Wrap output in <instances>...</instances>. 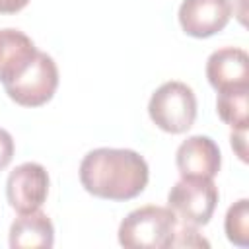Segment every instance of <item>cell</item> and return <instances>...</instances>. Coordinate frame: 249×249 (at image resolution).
Here are the masks:
<instances>
[{
    "mask_svg": "<svg viewBox=\"0 0 249 249\" xmlns=\"http://www.w3.org/2000/svg\"><path fill=\"white\" fill-rule=\"evenodd\" d=\"M148 179L146 160L128 148H95L80 163L82 187L105 200H130L146 189Z\"/></svg>",
    "mask_w": 249,
    "mask_h": 249,
    "instance_id": "6da1fadb",
    "label": "cell"
},
{
    "mask_svg": "<svg viewBox=\"0 0 249 249\" xmlns=\"http://www.w3.org/2000/svg\"><path fill=\"white\" fill-rule=\"evenodd\" d=\"M179 218L169 206L146 204L126 214L119 226V243L128 249L171 247Z\"/></svg>",
    "mask_w": 249,
    "mask_h": 249,
    "instance_id": "7a4b0ae2",
    "label": "cell"
},
{
    "mask_svg": "<svg viewBox=\"0 0 249 249\" xmlns=\"http://www.w3.org/2000/svg\"><path fill=\"white\" fill-rule=\"evenodd\" d=\"M148 115L163 132L183 134L196 119V97L187 84L177 80L165 82L152 93Z\"/></svg>",
    "mask_w": 249,
    "mask_h": 249,
    "instance_id": "3957f363",
    "label": "cell"
},
{
    "mask_svg": "<svg viewBox=\"0 0 249 249\" xmlns=\"http://www.w3.org/2000/svg\"><path fill=\"white\" fill-rule=\"evenodd\" d=\"M58 86L56 62L47 54L37 51L29 66L10 84L4 86L8 97L21 107H41L53 99Z\"/></svg>",
    "mask_w": 249,
    "mask_h": 249,
    "instance_id": "277c9868",
    "label": "cell"
},
{
    "mask_svg": "<svg viewBox=\"0 0 249 249\" xmlns=\"http://www.w3.org/2000/svg\"><path fill=\"white\" fill-rule=\"evenodd\" d=\"M218 204V187L212 179H183L177 181L169 195L167 206L187 224L206 226Z\"/></svg>",
    "mask_w": 249,
    "mask_h": 249,
    "instance_id": "5b68a950",
    "label": "cell"
},
{
    "mask_svg": "<svg viewBox=\"0 0 249 249\" xmlns=\"http://www.w3.org/2000/svg\"><path fill=\"white\" fill-rule=\"evenodd\" d=\"M49 195V173L41 163L25 161L10 171L6 181L8 204L18 214L39 210Z\"/></svg>",
    "mask_w": 249,
    "mask_h": 249,
    "instance_id": "8992f818",
    "label": "cell"
},
{
    "mask_svg": "<svg viewBox=\"0 0 249 249\" xmlns=\"http://www.w3.org/2000/svg\"><path fill=\"white\" fill-rule=\"evenodd\" d=\"M175 165L183 179H214L222 165V154L210 136L195 134L179 144Z\"/></svg>",
    "mask_w": 249,
    "mask_h": 249,
    "instance_id": "52a82bcc",
    "label": "cell"
},
{
    "mask_svg": "<svg viewBox=\"0 0 249 249\" xmlns=\"http://www.w3.org/2000/svg\"><path fill=\"white\" fill-rule=\"evenodd\" d=\"M179 23L191 37L204 39L222 31L231 18L230 0H183L179 6Z\"/></svg>",
    "mask_w": 249,
    "mask_h": 249,
    "instance_id": "ba28073f",
    "label": "cell"
},
{
    "mask_svg": "<svg viewBox=\"0 0 249 249\" xmlns=\"http://www.w3.org/2000/svg\"><path fill=\"white\" fill-rule=\"evenodd\" d=\"M206 78L216 91L249 88V56L243 49L224 47L206 60Z\"/></svg>",
    "mask_w": 249,
    "mask_h": 249,
    "instance_id": "9c48e42d",
    "label": "cell"
},
{
    "mask_svg": "<svg viewBox=\"0 0 249 249\" xmlns=\"http://www.w3.org/2000/svg\"><path fill=\"white\" fill-rule=\"evenodd\" d=\"M37 54L33 41L19 29H0V84L16 80Z\"/></svg>",
    "mask_w": 249,
    "mask_h": 249,
    "instance_id": "30bf717a",
    "label": "cell"
},
{
    "mask_svg": "<svg viewBox=\"0 0 249 249\" xmlns=\"http://www.w3.org/2000/svg\"><path fill=\"white\" fill-rule=\"evenodd\" d=\"M54 245V226L51 218L33 210L19 214L10 226V247L12 249H51Z\"/></svg>",
    "mask_w": 249,
    "mask_h": 249,
    "instance_id": "8fae6325",
    "label": "cell"
},
{
    "mask_svg": "<svg viewBox=\"0 0 249 249\" xmlns=\"http://www.w3.org/2000/svg\"><path fill=\"white\" fill-rule=\"evenodd\" d=\"M216 113L226 124L231 126V130L247 128V124H249V88L218 91Z\"/></svg>",
    "mask_w": 249,
    "mask_h": 249,
    "instance_id": "7c38bea8",
    "label": "cell"
},
{
    "mask_svg": "<svg viewBox=\"0 0 249 249\" xmlns=\"http://www.w3.org/2000/svg\"><path fill=\"white\" fill-rule=\"evenodd\" d=\"M224 230H226V237L233 245L237 247L249 245V200L247 198H239L228 208Z\"/></svg>",
    "mask_w": 249,
    "mask_h": 249,
    "instance_id": "4fadbf2b",
    "label": "cell"
},
{
    "mask_svg": "<svg viewBox=\"0 0 249 249\" xmlns=\"http://www.w3.org/2000/svg\"><path fill=\"white\" fill-rule=\"evenodd\" d=\"M208 245L210 243L204 237H200V233L196 231V226L187 224V222L177 224V231H175L171 247H208Z\"/></svg>",
    "mask_w": 249,
    "mask_h": 249,
    "instance_id": "5bb4252c",
    "label": "cell"
},
{
    "mask_svg": "<svg viewBox=\"0 0 249 249\" xmlns=\"http://www.w3.org/2000/svg\"><path fill=\"white\" fill-rule=\"evenodd\" d=\"M14 150H16V146H14L12 134L8 130L0 128V171L10 165V161L14 158Z\"/></svg>",
    "mask_w": 249,
    "mask_h": 249,
    "instance_id": "9a60e30c",
    "label": "cell"
},
{
    "mask_svg": "<svg viewBox=\"0 0 249 249\" xmlns=\"http://www.w3.org/2000/svg\"><path fill=\"white\" fill-rule=\"evenodd\" d=\"M230 142L231 148L235 150V154L239 156L241 161H247V128H235L230 134Z\"/></svg>",
    "mask_w": 249,
    "mask_h": 249,
    "instance_id": "2e32d148",
    "label": "cell"
},
{
    "mask_svg": "<svg viewBox=\"0 0 249 249\" xmlns=\"http://www.w3.org/2000/svg\"><path fill=\"white\" fill-rule=\"evenodd\" d=\"M27 4L29 0H0V14H16Z\"/></svg>",
    "mask_w": 249,
    "mask_h": 249,
    "instance_id": "e0dca14e",
    "label": "cell"
}]
</instances>
